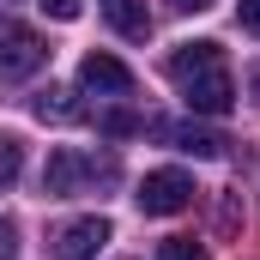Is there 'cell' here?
Returning a JSON list of instances; mask_svg holds the SVG:
<instances>
[{"label":"cell","instance_id":"7","mask_svg":"<svg viewBox=\"0 0 260 260\" xmlns=\"http://www.w3.org/2000/svg\"><path fill=\"white\" fill-rule=\"evenodd\" d=\"M79 85L91 91V97H133V73L115 55H85L79 61Z\"/></svg>","mask_w":260,"mask_h":260},{"label":"cell","instance_id":"6","mask_svg":"<svg viewBox=\"0 0 260 260\" xmlns=\"http://www.w3.org/2000/svg\"><path fill=\"white\" fill-rule=\"evenodd\" d=\"M109 248V218H73L55 230V260H97Z\"/></svg>","mask_w":260,"mask_h":260},{"label":"cell","instance_id":"14","mask_svg":"<svg viewBox=\"0 0 260 260\" xmlns=\"http://www.w3.org/2000/svg\"><path fill=\"white\" fill-rule=\"evenodd\" d=\"M0 260H18V224L0 218Z\"/></svg>","mask_w":260,"mask_h":260},{"label":"cell","instance_id":"12","mask_svg":"<svg viewBox=\"0 0 260 260\" xmlns=\"http://www.w3.org/2000/svg\"><path fill=\"white\" fill-rule=\"evenodd\" d=\"M157 260H206V248H200L194 236H170V242L157 248Z\"/></svg>","mask_w":260,"mask_h":260},{"label":"cell","instance_id":"3","mask_svg":"<svg viewBox=\"0 0 260 260\" xmlns=\"http://www.w3.org/2000/svg\"><path fill=\"white\" fill-rule=\"evenodd\" d=\"M43 67H49L43 30H30L24 18L0 12V79H30V73H43Z\"/></svg>","mask_w":260,"mask_h":260},{"label":"cell","instance_id":"13","mask_svg":"<svg viewBox=\"0 0 260 260\" xmlns=\"http://www.w3.org/2000/svg\"><path fill=\"white\" fill-rule=\"evenodd\" d=\"M43 12H49V18H61V24H73V18L85 12V0H43Z\"/></svg>","mask_w":260,"mask_h":260},{"label":"cell","instance_id":"2","mask_svg":"<svg viewBox=\"0 0 260 260\" xmlns=\"http://www.w3.org/2000/svg\"><path fill=\"white\" fill-rule=\"evenodd\" d=\"M121 182V164L115 157H97V151H73L61 145L43 170V194L49 200H73V194H91V188H115Z\"/></svg>","mask_w":260,"mask_h":260},{"label":"cell","instance_id":"5","mask_svg":"<svg viewBox=\"0 0 260 260\" xmlns=\"http://www.w3.org/2000/svg\"><path fill=\"white\" fill-rule=\"evenodd\" d=\"M151 139H164V145H176V151H194V157H224L230 151V139L218 127H200V121H145Z\"/></svg>","mask_w":260,"mask_h":260},{"label":"cell","instance_id":"9","mask_svg":"<svg viewBox=\"0 0 260 260\" xmlns=\"http://www.w3.org/2000/svg\"><path fill=\"white\" fill-rule=\"evenodd\" d=\"M103 18H109L127 43H145V37H151V12H145V0H103Z\"/></svg>","mask_w":260,"mask_h":260},{"label":"cell","instance_id":"8","mask_svg":"<svg viewBox=\"0 0 260 260\" xmlns=\"http://www.w3.org/2000/svg\"><path fill=\"white\" fill-rule=\"evenodd\" d=\"M37 121H55V127H73V121H85V103H79V91H67V85H49V91H37Z\"/></svg>","mask_w":260,"mask_h":260},{"label":"cell","instance_id":"4","mask_svg":"<svg viewBox=\"0 0 260 260\" xmlns=\"http://www.w3.org/2000/svg\"><path fill=\"white\" fill-rule=\"evenodd\" d=\"M133 200H139L145 218H176V212L194 206V176H188V170H151Z\"/></svg>","mask_w":260,"mask_h":260},{"label":"cell","instance_id":"11","mask_svg":"<svg viewBox=\"0 0 260 260\" xmlns=\"http://www.w3.org/2000/svg\"><path fill=\"white\" fill-rule=\"evenodd\" d=\"M97 127L109 133V139H127V133H145V115H133V109H109V115H97Z\"/></svg>","mask_w":260,"mask_h":260},{"label":"cell","instance_id":"15","mask_svg":"<svg viewBox=\"0 0 260 260\" xmlns=\"http://www.w3.org/2000/svg\"><path fill=\"white\" fill-rule=\"evenodd\" d=\"M236 18H242V30H248V37H260V0H242V6H236Z\"/></svg>","mask_w":260,"mask_h":260},{"label":"cell","instance_id":"1","mask_svg":"<svg viewBox=\"0 0 260 260\" xmlns=\"http://www.w3.org/2000/svg\"><path fill=\"white\" fill-rule=\"evenodd\" d=\"M170 85L188 97L194 115H230L236 109V79L218 43H182L170 55Z\"/></svg>","mask_w":260,"mask_h":260},{"label":"cell","instance_id":"16","mask_svg":"<svg viewBox=\"0 0 260 260\" xmlns=\"http://www.w3.org/2000/svg\"><path fill=\"white\" fill-rule=\"evenodd\" d=\"M176 6H182V12H206L212 0H176Z\"/></svg>","mask_w":260,"mask_h":260},{"label":"cell","instance_id":"10","mask_svg":"<svg viewBox=\"0 0 260 260\" xmlns=\"http://www.w3.org/2000/svg\"><path fill=\"white\" fill-rule=\"evenodd\" d=\"M18 170H24V139H12V133H0V194L18 182Z\"/></svg>","mask_w":260,"mask_h":260}]
</instances>
